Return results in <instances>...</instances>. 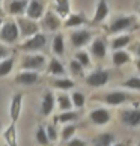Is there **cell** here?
<instances>
[{
  "mask_svg": "<svg viewBox=\"0 0 140 146\" xmlns=\"http://www.w3.org/2000/svg\"><path fill=\"white\" fill-rule=\"evenodd\" d=\"M17 26L20 29V36L23 38H32L36 33H39L41 26L36 23L35 20H30L27 17H17Z\"/></svg>",
  "mask_w": 140,
  "mask_h": 146,
  "instance_id": "6da1fadb",
  "label": "cell"
},
{
  "mask_svg": "<svg viewBox=\"0 0 140 146\" xmlns=\"http://www.w3.org/2000/svg\"><path fill=\"white\" fill-rule=\"evenodd\" d=\"M20 38V29L17 26V21H6L3 23V27L0 30V41L5 44H14Z\"/></svg>",
  "mask_w": 140,
  "mask_h": 146,
  "instance_id": "7a4b0ae2",
  "label": "cell"
},
{
  "mask_svg": "<svg viewBox=\"0 0 140 146\" xmlns=\"http://www.w3.org/2000/svg\"><path fill=\"white\" fill-rule=\"evenodd\" d=\"M45 66V56L42 54H26L21 60V68L26 71H38Z\"/></svg>",
  "mask_w": 140,
  "mask_h": 146,
  "instance_id": "3957f363",
  "label": "cell"
},
{
  "mask_svg": "<svg viewBox=\"0 0 140 146\" xmlns=\"http://www.w3.org/2000/svg\"><path fill=\"white\" fill-rule=\"evenodd\" d=\"M45 44H47V36L39 32V33H36L35 36L29 38V39L26 41L20 48H21L23 51H30V53H32V51H39V50H42V48L45 47Z\"/></svg>",
  "mask_w": 140,
  "mask_h": 146,
  "instance_id": "277c9868",
  "label": "cell"
},
{
  "mask_svg": "<svg viewBox=\"0 0 140 146\" xmlns=\"http://www.w3.org/2000/svg\"><path fill=\"white\" fill-rule=\"evenodd\" d=\"M109 78H110L109 71H105V69H98V71L90 72L88 77H86V84L90 86V88H101V86L107 84Z\"/></svg>",
  "mask_w": 140,
  "mask_h": 146,
  "instance_id": "5b68a950",
  "label": "cell"
},
{
  "mask_svg": "<svg viewBox=\"0 0 140 146\" xmlns=\"http://www.w3.org/2000/svg\"><path fill=\"white\" fill-rule=\"evenodd\" d=\"M134 23H136V17H133V15H130V17H117L110 23L109 32L110 33H119V32L130 29Z\"/></svg>",
  "mask_w": 140,
  "mask_h": 146,
  "instance_id": "8992f818",
  "label": "cell"
},
{
  "mask_svg": "<svg viewBox=\"0 0 140 146\" xmlns=\"http://www.w3.org/2000/svg\"><path fill=\"white\" fill-rule=\"evenodd\" d=\"M90 39H92V33L86 29H80V30H74L71 33V44L74 48H82L84 45H88Z\"/></svg>",
  "mask_w": 140,
  "mask_h": 146,
  "instance_id": "52a82bcc",
  "label": "cell"
},
{
  "mask_svg": "<svg viewBox=\"0 0 140 146\" xmlns=\"http://www.w3.org/2000/svg\"><path fill=\"white\" fill-rule=\"evenodd\" d=\"M131 96L125 94V92H121V90H115V92H109L105 94L104 96H101V101L105 102L109 106H119V104H123L125 101H128Z\"/></svg>",
  "mask_w": 140,
  "mask_h": 146,
  "instance_id": "ba28073f",
  "label": "cell"
},
{
  "mask_svg": "<svg viewBox=\"0 0 140 146\" xmlns=\"http://www.w3.org/2000/svg\"><path fill=\"white\" fill-rule=\"evenodd\" d=\"M60 26H62L60 17H59L57 14H54L53 11H48L41 21V27L45 29V30H50V32H56Z\"/></svg>",
  "mask_w": 140,
  "mask_h": 146,
  "instance_id": "9c48e42d",
  "label": "cell"
},
{
  "mask_svg": "<svg viewBox=\"0 0 140 146\" xmlns=\"http://www.w3.org/2000/svg\"><path fill=\"white\" fill-rule=\"evenodd\" d=\"M44 9H45V5L42 0H30L27 11H26V15H27V18L36 21L44 17Z\"/></svg>",
  "mask_w": 140,
  "mask_h": 146,
  "instance_id": "30bf717a",
  "label": "cell"
},
{
  "mask_svg": "<svg viewBox=\"0 0 140 146\" xmlns=\"http://www.w3.org/2000/svg\"><path fill=\"white\" fill-rule=\"evenodd\" d=\"M121 121L127 127H139L140 125V110L139 109L123 110L121 113Z\"/></svg>",
  "mask_w": 140,
  "mask_h": 146,
  "instance_id": "8fae6325",
  "label": "cell"
},
{
  "mask_svg": "<svg viewBox=\"0 0 140 146\" xmlns=\"http://www.w3.org/2000/svg\"><path fill=\"white\" fill-rule=\"evenodd\" d=\"M39 82V74L36 71H24L15 75V83L21 86H32Z\"/></svg>",
  "mask_w": 140,
  "mask_h": 146,
  "instance_id": "7c38bea8",
  "label": "cell"
},
{
  "mask_svg": "<svg viewBox=\"0 0 140 146\" xmlns=\"http://www.w3.org/2000/svg\"><path fill=\"white\" fill-rule=\"evenodd\" d=\"M21 107H23V94H15L11 100V107H9V115L12 122L15 123L20 117L21 113Z\"/></svg>",
  "mask_w": 140,
  "mask_h": 146,
  "instance_id": "4fadbf2b",
  "label": "cell"
},
{
  "mask_svg": "<svg viewBox=\"0 0 140 146\" xmlns=\"http://www.w3.org/2000/svg\"><path fill=\"white\" fill-rule=\"evenodd\" d=\"M89 119L95 125H105L110 122V113L105 109H96L89 113Z\"/></svg>",
  "mask_w": 140,
  "mask_h": 146,
  "instance_id": "5bb4252c",
  "label": "cell"
},
{
  "mask_svg": "<svg viewBox=\"0 0 140 146\" xmlns=\"http://www.w3.org/2000/svg\"><path fill=\"white\" fill-rule=\"evenodd\" d=\"M90 53H92V56L96 57V59L105 57V54H107V42H105V39H103V38H96V39L92 42V45H90Z\"/></svg>",
  "mask_w": 140,
  "mask_h": 146,
  "instance_id": "9a60e30c",
  "label": "cell"
},
{
  "mask_svg": "<svg viewBox=\"0 0 140 146\" xmlns=\"http://www.w3.org/2000/svg\"><path fill=\"white\" fill-rule=\"evenodd\" d=\"M107 17H109V5H107L105 0H100L98 5H96V9H95V15H94L90 23L98 24L101 21H104Z\"/></svg>",
  "mask_w": 140,
  "mask_h": 146,
  "instance_id": "2e32d148",
  "label": "cell"
},
{
  "mask_svg": "<svg viewBox=\"0 0 140 146\" xmlns=\"http://www.w3.org/2000/svg\"><path fill=\"white\" fill-rule=\"evenodd\" d=\"M29 6V0H12L9 3V14L17 15V17H21L23 14H26Z\"/></svg>",
  "mask_w": 140,
  "mask_h": 146,
  "instance_id": "e0dca14e",
  "label": "cell"
},
{
  "mask_svg": "<svg viewBox=\"0 0 140 146\" xmlns=\"http://www.w3.org/2000/svg\"><path fill=\"white\" fill-rule=\"evenodd\" d=\"M54 95L51 94V92H47V94L44 95V98H42V102H41V113L44 116H48L51 115L53 109H54Z\"/></svg>",
  "mask_w": 140,
  "mask_h": 146,
  "instance_id": "ac0fdd59",
  "label": "cell"
},
{
  "mask_svg": "<svg viewBox=\"0 0 140 146\" xmlns=\"http://www.w3.org/2000/svg\"><path fill=\"white\" fill-rule=\"evenodd\" d=\"M47 72L50 75H56V77H62V75H65V66L62 65V62L59 60V59H51L50 63H48L47 66Z\"/></svg>",
  "mask_w": 140,
  "mask_h": 146,
  "instance_id": "d6986e66",
  "label": "cell"
},
{
  "mask_svg": "<svg viewBox=\"0 0 140 146\" xmlns=\"http://www.w3.org/2000/svg\"><path fill=\"white\" fill-rule=\"evenodd\" d=\"M51 51L56 56H62L65 53V41H63L62 33H56V36L53 38V44H51Z\"/></svg>",
  "mask_w": 140,
  "mask_h": 146,
  "instance_id": "ffe728a7",
  "label": "cell"
},
{
  "mask_svg": "<svg viewBox=\"0 0 140 146\" xmlns=\"http://www.w3.org/2000/svg\"><path fill=\"white\" fill-rule=\"evenodd\" d=\"M3 137H5V140H6L8 146H18L17 145V128H15L14 122L3 131Z\"/></svg>",
  "mask_w": 140,
  "mask_h": 146,
  "instance_id": "44dd1931",
  "label": "cell"
},
{
  "mask_svg": "<svg viewBox=\"0 0 140 146\" xmlns=\"http://www.w3.org/2000/svg\"><path fill=\"white\" fill-rule=\"evenodd\" d=\"M111 60H113V65H116V66H122V65H125L131 60V56L130 53L123 51V50H117L113 53L111 56Z\"/></svg>",
  "mask_w": 140,
  "mask_h": 146,
  "instance_id": "7402d4cb",
  "label": "cell"
},
{
  "mask_svg": "<svg viewBox=\"0 0 140 146\" xmlns=\"http://www.w3.org/2000/svg\"><path fill=\"white\" fill-rule=\"evenodd\" d=\"M84 23H86V17L83 14H71L65 20L63 26H65V27H78V26H82Z\"/></svg>",
  "mask_w": 140,
  "mask_h": 146,
  "instance_id": "603a6c76",
  "label": "cell"
},
{
  "mask_svg": "<svg viewBox=\"0 0 140 146\" xmlns=\"http://www.w3.org/2000/svg\"><path fill=\"white\" fill-rule=\"evenodd\" d=\"M50 83L54 89H60V90H69L75 86V83L69 78H54V80H51Z\"/></svg>",
  "mask_w": 140,
  "mask_h": 146,
  "instance_id": "cb8c5ba5",
  "label": "cell"
},
{
  "mask_svg": "<svg viewBox=\"0 0 140 146\" xmlns=\"http://www.w3.org/2000/svg\"><path fill=\"white\" fill-rule=\"evenodd\" d=\"M130 42H131V36H130V35H122V36L115 38V39L111 41L110 47H111L115 51H117V50H122L123 47H127Z\"/></svg>",
  "mask_w": 140,
  "mask_h": 146,
  "instance_id": "d4e9b609",
  "label": "cell"
},
{
  "mask_svg": "<svg viewBox=\"0 0 140 146\" xmlns=\"http://www.w3.org/2000/svg\"><path fill=\"white\" fill-rule=\"evenodd\" d=\"M57 106L62 111H71V109L74 107L71 96L66 95V94H62V95L57 96Z\"/></svg>",
  "mask_w": 140,
  "mask_h": 146,
  "instance_id": "484cf974",
  "label": "cell"
},
{
  "mask_svg": "<svg viewBox=\"0 0 140 146\" xmlns=\"http://www.w3.org/2000/svg\"><path fill=\"white\" fill-rule=\"evenodd\" d=\"M115 143V136L110 133H103L95 139V146H113Z\"/></svg>",
  "mask_w": 140,
  "mask_h": 146,
  "instance_id": "4316f807",
  "label": "cell"
},
{
  "mask_svg": "<svg viewBox=\"0 0 140 146\" xmlns=\"http://www.w3.org/2000/svg\"><path fill=\"white\" fill-rule=\"evenodd\" d=\"M14 63H15V59L14 57H8V59L0 60V77H6V75L12 71Z\"/></svg>",
  "mask_w": 140,
  "mask_h": 146,
  "instance_id": "83f0119b",
  "label": "cell"
},
{
  "mask_svg": "<svg viewBox=\"0 0 140 146\" xmlns=\"http://www.w3.org/2000/svg\"><path fill=\"white\" fill-rule=\"evenodd\" d=\"M56 14L65 18L69 15V0H56Z\"/></svg>",
  "mask_w": 140,
  "mask_h": 146,
  "instance_id": "f1b7e54d",
  "label": "cell"
},
{
  "mask_svg": "<svg viewBox=\"0 0 140 146\" xmlns=\"http://www.w3.org/2000/svg\"><path fill=\"white\" fill-rule=\"evenodd\" d=\"M78 119V113L77 111H63L59 117L54 119V122H62V123H68V122H74V121H77Z\"/></svg>",
  "mask_w": 140,
  "mask_h": 146,
  "instance_id": "f546056e",
  "label": "cell"
},
{
  "mask_svg": "<svg viewBox=\"0 0 140 146\" xmlns=\"http://www.w3.org/2000/svg\"><path fill=\"white\" fill-rule=\"evenodd\" d=\"M35 137H36V142H38L39 146H48V145H50V139H48V134H47L45 128H42V127L38 128Z\"/></svg>",
  "mask_w": 140,
  "mask_h": 146,
  "instance_id": "4dcf8cb0",
  "label": "cell"
},
{
  "mask_svg": "<svg viewBox=\"0 0 140 146\" xmlns=\"http://www.w3.org/2000/svg\"><path fill=\"white\" fill-rule=\"evenodd\" d=\"M75 60H78L83 68L90 66V56H89V53H86V51H77L75 53Z\"/></svg>",
  "mask_w": 140,
  "mask_h": 146,
  "instance_id": "1f68e13d",
  "label": "cell"
},
{
  "mask_svg": "<svg viewBox=\"0 0 140 146\" xmlns=\"http://www.w3.org/2000/svg\"><path fill=\"white\" fill-rule=\"evenodd\" d=\"M69 71H71V74L74 75V77H82L83 75V66L80 65L78 60H71V63H69Z\"/></svg>",
  "mask_w": 140,
  "mask_h": 146,
  "instance_id": "d6a6232c",
  "label": "cell"
},
{
  "mask_svg": "<svg viewBox=\"0 0 140 146\" xmlns=\"http://www.w3.org/2000/svg\"><path fill=\"white\" fill-rule=\"evenodd\" d=\"M71 100H72L74 107H77V109H82V107L84 106V102H86V98H84V95L82 94V92H74V94L71 95Z\"/></svg>",
  "mask_w": 140,
  "mask_h": 146,
  "instance_id": "836d02e7",
  "label": "cell"
},
{
  "mask_svg": "<svg viewBox=\"0 0 140 146\" xmlns=\"http://www.w3.org/2000/svg\"><path fill=\"white\" fill-rule=\"evenodd\" d=\"M74 133H75V127L74 125H66L65 128L62 129V134H60V137H62V140L63 142H69V140L72 139V136H74Z\"/></svg>",
  "mask_w": 140,
  "mask_h": 146,
  "instance_id": "e575fe53",
  "label": "cell"
},
{
  "mask_svg": "<svg viewBox=\"0 0 140 146\" xmlns=\"http://www.w3.org/2000/svg\"><path fill=\"white\" fill-rule=\"evenodd\" d=\"M123 88L127 89H134V90H140V77H133V78H128L122 83Z\"/></svg>",
  "mask_w": 140,
  "mask_h": 146,
  "instance_id": "d590c367",
  "label": "cell"
},
{
  "mask_svg": "<svg viewBox=\"0 0 140 146\" xmlns=\"http://www.w3.org/2000/svg\"><path fill=\"white\" fill-rule=\"evenodd\" d=\"M45 129H47V134H48L50 142H54V140H57V131H56L54 125H48Z\"/></svg>",
  "mask_w": 140,
  "mask_h": 146,
  "instance_id": "8d00e7d4",
  "label": "cell"
},
{
  "mask_svg": "<svg viewBox=\"0 0 140 146\" xmlns=\"http://www.w3.org/2000/svg\"><path fill=\"white\" fill-rule=\"evenodd\" d=\"M66 146H86V142L82 139H71L69 142H66Z\"/></svg>",
  "mask_w": 140,
  "mask_h": 146,
  "instance_id": "74e56055",
  "label": "cell"
},
{
  "mask_svg": "<svg viewBox=\"0 0 140 146\" xmlns=\"http://www.w3.org/2000/svg\"><path fill=\"white\" fill-rule=\"evenodd\" d=\"M8 56H9V48L5 47L3 44H0V60L8 59Z\"/></svg>",
  "mask_w": 140,
  "mask_h": 146,
  "instance_id": "f35d334b",
  "label": "cell"
},
{
  "mask_svg": "<svg viewBox=\"0 0 140 146\" xmlns=\"http://www.w3.org/2000/svg\"><path fill=\"white\" fill-rule=\"evenodd\" d=\"M134 51H136V54L140 57V44H137V45H136V48H134Z\"/></svg>",
  "mask_w": 140,
  "mask_h": 146,
  "instance_id": "ab89813d",
  "label": "cell"
},
{
  "mask_svg": "<svg viewBox=\"0 0 140 146\" xmlns=\"http://www.w3.org/2000/svg\"><path fill=\"white\" fill-rule=\"evenodd\" d=\"M136 66H137V69H139V71H140V57H139L137 60H136Z\"/></svg>",
  "mask_w": 140,
  "mask_h": 146,
  "instance_id": "60d3db41",
  "label": "cell"
},
{
  "mask_svg": "<svg viewBox=\"0 0 140 146\" xmlns=\"http://www.w3.org/2000/svg\"><path fill=\"white\" fill-rule=\"evenodd\" d=\"M113 146H128V145H127V143H115Z\"/></svg>",
  "mask_w": 140,
  "mask_h": 146,
  "instance_id": "b9f144b4",
  "label": "cell"
},
{
  "mask_svg": "<svg viewBox=\"0 0 140 146\" xmlns=\"http://www.w3.org/2000/svg\"><path fill=\"white\" fill-rule=\"evenodd\" d=\"M2 27H3V20L0 18V30H2Z\"/></svg>",
  "mask_w": 140,
  "mask_h": 146,
  "instance_id": "7bdbcfd3",
  "label": "cell"
},
{
  "mask_svg": "<svg viewBox=\"0 0 140 146\" xmlns=\"http://www.w3.org/2000/svg\"><path fill=\"white\" fill-rule=\"evenodd\" d=\"M2 17H3V9L0 8V18H2Z\"/></svg>",
  "mask_w": 140,
  "mask_h": 146,
  "instance_id": "ee69618b",
  "label": "cell"
},
{
  "mask_svg": "<svg viewBox=\"0 0 140 146\" xmlns=\"http://www.w3.org/2000/svg\"><path fill=\"white\" fill-rule=\"evenodd\" d=\"M137 146H140V143H139V145H137Z\"/></svg>",
  "mask_w": 140,
  "mask_h": 146,
  "instance_id": "f6af8a7d",
  "label": "cell"
},
{
  "mask_svg": "<svg viewBox=\"0 0 140 146\" xmlns=\"http://www.w3.org/2000/svg\"><path fill=\"white\" fill-rule=\"evenodd\" d=\"M0 2H2V0H0Z\"/></svg>",
  "mask_w": 140,
  "mask_h": 146,
  "instance_id": "bcb514c9",
  "label": "cell"
},
{
  "mask_svg": "<svg viewBox=\"0 0 140 146\" xmlns=\"http://www.w3.org/2000/svg\"><path fill=\"white\" fill-rule=\"evenodd\" d=\"M139 12H140V11H139Z\"/></svg>",
  "mask_w": 140,
  "mask_h": 146,
  "instance_id": "7dc6e473",
  "label": "cell"
}]
</instances>
